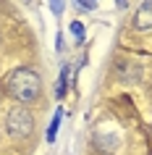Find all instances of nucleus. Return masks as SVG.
<instances>
[{
    "instance_id": "obj_9",
    "label": "nucleus",
    "mask_w": 152,
    "mask_h": 155,
    "mask_svg": "<svg viewBox=\"0 0 152 155\" xmlns=\"http://www.w3.org/2000/svg\"><path fill=\"white\" fill-rule=\"evenodd\" d=\"M118 5H123V0H118Z\"/></svg>"
},
{
    "instance_id": "obj_10",
    "label": "nucleus",
    "mask_w": 152,
    "mask_h": 155,
    "mask_svg": "<svg viewBox=\"0 0 152 155\" xmlns=\"http://www.w3.org/2000/svg\"><path fill=\"white\" fill-rule=\"evenodd\" d=\"M95 3H97V0H95Z\"/></svg>"
},
{
    "instance_id": "obj_4",
    "label": "nucleus",
    "mask_w": 152,
    "mask_h": 155,
    "mask_svg": "<svg viewBox=\"0 0 152 155\" xmlns=\"http://www.w3.org/2000/svg\"><path fill=\"white\" fill-rule=\"evenodd\" d=\"M95 147H97V150H102V153H113V150L118 147V139L97 131V134H95Z\"/></svg>"
},
{
    "instance_id": "obj_1",
    "label": "nucleus",
    "mask_w": 152,
    "mask_h": 155,
    "mask_svg": "<svg viewBox=\"0 0 152 155\" xmlns=\"http://www.w3.org/2000/svg\"><path fill=\"white\" fill-rule=\"evenodd\" d=\"M5 92L18 103H34L42 92V82L37 71H32V68H16L5 84Z\"/></svg>"
},
{
    "instance_id": "obj_7",
    "label": "nucleus",
    "mask_w": 152,
    "mask_h": 155,
    "mask_svg": "<svg viewBox=\"0 0 152 155\" xmlns=\"http://www.w3.org/2000/svg\"><path fill=\"white\" fill-rule=\"evenodd\" d=\"M71 32H73V37H76V42H84V24H81V21H73Z\"/></svg>"
},
{
    "instance_id": "obj_6",
    "label": "nucleus",
    "mask_w": 152,
    "mask_h": 155,
    "mask_svg": "<svg viewBox=\"0 0 152 155\" xmlns=\"http://www.w3.org/2000/svg\"><path fill=\"white\" fill-rule=\"evenodd\" d=\"M60 118H63V110L58 108L53 121H50V129H47V142H55V134H58V126H60Z\"/></svg>"
},
{
    "instance_id": "obj_8",
    "label": "nucleus",
    "mask_w": 152,
    "mask_h": 155,
    "mask_svg": "<svg viewBox=\"0 0 152 155\" xmlns=\"http://www.w3.org/2000/svg\"><path fill=\"white\" fill-rule=\"evenodd\" d=\"M50 8L53 13H63V0H50Z\"/></svg>"
},
{
    "instance_id": "obj_5",
    "label": "nucleus",
    "mask_w": 152,
    "mask_h": 155,
    "mask_svg": "<svg viewBox=\"0 0 152 155\" xmlns=\"http://www.w3.org/2000/svg\"><path fill=\"white\" fill-rule=\"evenodd\" d=\"M68 74H71V68H68V66H63V71H60V76H58V84H55V95H58V97H63V95H66Z\"/></svg>"
},
{
    "instance_id": "obj_3",
    "label": "nucleus",
    "mask_w": 152,
    "mask_h": 155,
    "mask_svg": "<svg viewBox=\"0 0 152 155\" xmlns=\"http://www.w3.org/2000/svg\"><path fill=\"white\" fill-rule=\"evenodd\" d=\"M134 26L136 29H152V0H144L142 5L136 8Z\"/></svg>"
},
{
    "instance_id": "obj_2",
    "label": "nucleus",
    "mask_w": 152,
    "mask_h": 155,
    "mask_svg": "<svg viewBox=\"0 0 152 155\" xmlns=\"http://www.w3.org/2000/svg\"><path fill=\"white\" fill-rule=\"evenodd\" d=\"M5 131H8L13 139L29 137V134L34 131V116H32V110H26V108H13V110H8Z\"/></svg>"
}]
</instances>
